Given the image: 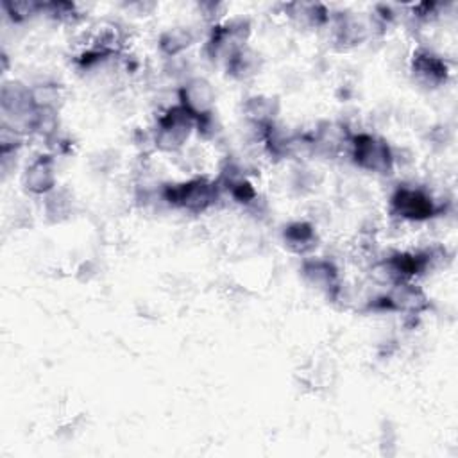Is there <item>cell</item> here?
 Listing matches in <instances>:
<instances>
[{
    "mask_svg": "<svg viewBox=\"0 0 458 458\" xmlns=\"http://www.w3.org/2000/svg\"><path fill=\"white\" fill-rule=\"evenodd\" d=\"M302 277L308 284L317 290L326 292L327 295H335L340 288L338 268L333 261L324 258H306L301 267Z\"/></svg>",
    "mask_w": 458,
    "mask_h": 458,
    "instance_id": "30bf717a",
    "label": "cell"
},
{
    "mask_svg": "<svg viewBox=\"0 0 458 458\" xmlns=\"http://www.w3.org/2000/svg\"><path fill=\"white\" fill-rule=\"evenodd\" d=\"M413 81L424 88H438L447 81V63L428 48H417L411 57Z\"/></svg>",
    "mask_w": 458,
    "mask_h": 458,
    "instance_id": "ba28073f",
    "label": "cell"
},
{
    "mask_svg": "<svg viewBox=\"0 0 458 458\" xmlns=\"http://www.w3.org/2000/svg\"><path fill=\"white\" fill-rule=\"evenodd\" d=\"M193 41L195 36L188 27H172L159 36V50L166 57H175L177 54L190 48Z\"/></svg>",
    "mask_w": 458,
    "mask_h": 458,
    "instance_id": "9a60e30c",
    "label": "cell"
},
{
    "mask_svg": "<svg viewBox=\"0 0 458 458\" xmlns=\"http://www.w3.org/2000/svg\"><path fill=\"white\" fill-rule=\"evenodd\" d=\"M197 129V118L190 114L181 104L168 107L156 122L154 127V145L161 152H179L193 131Z\"/></svg>",
    "mask_w": 458,
    "mask_h": 458,
    "instance_id": "6da1fadb",
    "label": "cell"
},
{
    "mask_svg": "<svg viewBox=\"0 0 458 458\" xmlns=\"http://www.w3.org/2000/svg\"><path fill=\"white\" fill-rule=\"evenodd\" d=\"M349 154L356 166L365 172L388 175L394 170L395 156L390 145L374 134L360 132L352 134L349 140Z\"/></svg>",
    "mask_w": 458,
    "mask_h": 458,
    "instance_id": "3957f363",
    "label": "cell"
},
{
    "mask_svg": "<svg viewBox=\"0 0 458 458\" xmlns=\"http://www.w3.org/2000/svg\"><path fill=\"white\" fill-rule=\"evenodd\" d=\"M379 308L415 315L428 308V295L415 283L399 281L379 299Z\"/></svg>",
    "mask_w": 458,
    "mask_h": 458,
    "instance_id": "52a82bcc",
    "label": "cell"
},
{
    "mask_svg": "<svg viewBox=\"0 0 458 458\" xmlns=\"http://www.w3.org/2000/svg\"><path fill=\"white\" fill-rule=\"evenodd\" d=\"M23 188L32 195H47L57 188L55 159L50 154H41L34 157L23 172Z\"/></svg>",
    "mask_w": 458,
    "mask_h": 458,
    "instance_id": "9c48e42d",
    "label": "cell"
},
{
    "mask_svg": "<svg viewBox=\"0 0 458 458\" xmlns=\"http://www.w3.org/2000/svg\"><path fill=\"white\" fill-rule=\"evenodd\" d=\"M45 5L36 4V2H4V9L11 14L14 20H25L32 14H36L39 9Z\"/></svg>",
    "mask_w": 458,
    "mask_h": 458,
    "instance_id": "ac0fdd59",
    "label": "cell"
},
{
    "mask_svg": "<svg viewBox=\"0 0 458 458\" xmlns=\"http://www.w3.org/2000/svg\"><path fill=\"white\" fill-rule=\"evenodd\" d=\"M336 41L344 47H354L369 38V25L356 14H340L335 25Z\"/></svg>",
    "mask_w": 458,
    "mask_h": 458,
    "instance_id": "8fae6325",
    "label": "cell"
},
{
    "mask_svg": "<svg viewBox=\"0 0 458 458\" xmlns=\"http://www.w3.org/2000/svg\"><path fill=\"white\" fill-rule=\"evenodd\" d=\"M261 59H259V54L254 52L252 48L249 47H243L242 50H238L234 54V57L225 64L227 72L234 77V79H249V77H254L258 72H259V64Z\"/></svg>",
    "mask_w": 458,
    "mask_h": 458,
    "instance_id": "2e32d148",
    "label": "cell"
},
{
    "mask_svg": "<svg viewBox=\"0 0 458 458\" xmlns=\"http://www.w3.org/2000/svg\"><path fill=\"white\" fill-rule=\"evenodd\" d=\"M437 211L438 208L431 195L420 188L401 186L390 197V213L404 220H428Z\"/></svg>",
    "mask_w": 458,
    "mask_h": 458,
    "instance_id": "5b68a950",
    "label": "cell"
},
{
    "mask_svg": "<svg viewBox=\"0 0 458 458\" xmlns=\"http://www.w3.org/2000/svg\"><path fill=\"white\" fill-rule=\"evenodd\" d=\"M286 13L301 27H320L327 21V11L322 4L293 2L286 5Z\"/></svg>",
    "mask_w": 458,
    "mask_h": 458,
    "instance_id": "5bb4252c",
    "label": "cell"
},
{
    "mask_svg": "<svg viewBox=\"0 0 458 458\" xmlns=\"http://www.w3.org/2000/svg\"><path fill=\"white\" fill-rule=\"evenodd\" d=\"M72 209V195L64 190H52L45 195V211L52 220H61Z\"/></svg>",
    "mask_w": 458,
    "mask_h": 458,
    "instance_id": "e0dca14e",
    "label": "cell"
},
{
    "mask_svg": "<svg viewBox=\"0 0 458 458\" xmlns=\"http://www.w3.org/2000/svg\"><path fill=\"white\" fill-rule=\"evenodd\" d=\"M163 199L174 208L199 215L215 206L218 199V184L206 177H193L184 182L165 186Z\"/></svg>",
    "mask_w": 458,
    "mask_h": 458,
    "instance_id": "7a4b0ae2",
    "label": "cell"
},
{
    "mask_svg": "<svg viewBox=\"0 0 458 458\" xmlns=\"http://www.w3.org/2000/svg\"><path fill=\"white\" fill-rule=\"evenodd\" d=\"M277 109H279L277 100L272 97H265V95H254V97L247 98V102L243 104L245 116L261 129L274 123Z\"/></svg>",
    "mask_w": 458,
    "mask_h": 458,
    "instance_id": "4fadbf2b",
    "label": "cell"
},
{
    "mask_svg": "<svg viewBox=\"0 0 458 458\" xmlns=\"http://www.w3.org/2000/svg\"><path fill=\"white\" fill-rule=\"evenodd\" d=\"M283 242L295 254H308L317 245V233L308 222H293L284 227Z\"/></svg>",
    "mask_w": 458,
    "mask_h": 458,
    "instance_id": "7c38bea8",
    "label": "cell"
},
{
    "mask_svg": "<svg viewBox=\"0 0 458 458\" xmlns=\"http://www.w3.org/2000/svg\"><path fill=\"white\" fill-rule=\"evenodd\" d=\"M249 34H250V23L243 18L220 23L213 27L206 45V52L213 61H220L227 64L238 50L247 47Z\"/></svg>",
    "mask_w": 458,
    "mask_h": 458,
    "instance_id": "277c9868",
    "label": "cell"
},
{
    "mask_svg": "<svg viewBox=\"0 0 458 458\" xmlns=\"http://www.w3.org/2000/svg\"><path fill=\"white\" fill-rule=\"evenodd\" d=\"M179 102L197 120L211 116L215 109V88L204 77H191L179 88Z\"/></svg>",
    "mask_w": 458,
    "mask_h": 458,
    "instance_id": "8992f818",
    "label": "cell"
}]
</instances>
